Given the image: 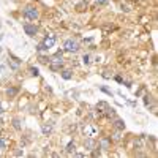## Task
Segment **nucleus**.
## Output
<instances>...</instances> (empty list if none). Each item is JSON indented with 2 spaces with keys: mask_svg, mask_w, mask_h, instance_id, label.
<instances>
[{
  "mask_svg": "<svg viewBox=\"0 0 158 158\" xmlns=\"http://www.w3.org/2000/svg\"><path fill=\"white\" fill-rule=\"evenodd\" d=\"M6 147V144H5V139L3 138H0V149H5Z\"/></svg>",
  "mask_w": 158,
  "mask_h": 158,
  "instance_id": "bb28decb",
  "label": "nucleus"
},
{
  "mask_svg": "<svg viewBox=\"0 0 158 158\" xmlns=\"http://www.w3.org/2000/svg\"><path fill=\"white\" fill-rule=\"evenodd\" d=\"M112 139L114 141H122V131H120V130H116L114 134H112Z\"/></svg>",
  "mask_w": 158,
  "mask_h": 158,
  "instance_id": "a211bd4d",
  "label": "nucleus"
},
{
  "mask_svg": "<svg viewBox=\"0 0 158 158\" xmlns=\"http://www.w3.org/2000/svg\"><path fill=\"white\" fill-rule=\"evenodd\" d=\"M38 60H40V63H44V65L49 63V57H46V55H38Z\"/></svg>",
  "mask_w": 158,
  "mask_h": 158,
  "instance_id": "aec40b11",
  "label": "nucleus"
},
{
  "mask_svg": "<svg viewBox=\"0 0 158 158\" xmlns=\"http://www.w3.org/2000/svg\"><path fill=\"white\" fill-rule=\"evenodd\" d=\"M29 73H30V76H35V78L40 76V71H38V68H36V67H30V68H29Z\"/></svg>",
  "mask_w": 158,
  "mask_h": 158,
  "instance_id": "dca6fc26",
  "label": "nucleus"
},
{
  "mask_svg": "<svg viewBox=\"0 0 158 158\" xmlns=\"http://www.w3.org/2000/svg\"><path fill=\"white\" fill-rule=\"evenodd\" d=\"M100 90L105 92V94H108L109 97H112V92H111V89H108V87H105V86H100Z\"/></svg>",
  "mask_w": 158,
  "mask_h": 158,
  "instance_id": "412c9836",
  "label": "nucleus"
},
{
  "mask_svg": "<svg viewBox=\"0 0 158 158\" xmlns=\"http://www.w3.org/2000/svg\"><path fill=\"white\" fill-rule=\"evenodd\" d=\"M112 127H114V130H120V131H123V130H125V120L119 119V117H114Z\"/></svg>",
  "mask_w": 158,
  "mask_h": 158,
  "instance_id": "423d86ee",
  "label": "nucleus"
},
{
  "mask_svg": "<svg viewBox=\"0 0 158 158\" xmlns=\"http://www.w3.org/2000/svg\"><path fill=\"white\" fill-rule=\"evenodd\" d=\"M17 94H19V87H10V89H6V95L10 97V98H14Z\"/></svg>",
  "mask_w": 158,
  "mask_h": 158,
  "instance_id": "9b49d317",
  "label": "nucleus"
},
{
  "mask_svg": "<svg viewBox=\"0 0 158 158\" xmlns=\"http://www.w3.org/2000/svg\"><path fill=\"white\" fill-rule=\"evenodd\" d=\"M24 32L29 36H35L36 32H38V27H36L35 24H24Z\"/></svg>",
  "mask_w": 158,
  "mask_h": 158,
  "instance_id": "7ed1b4c3",
  "label": "nucleus"
},
{
  "mask_svg": "<svg viewBox=\"0 0 158 158\" xmlns=\"http://www.w3.org/2000/svg\"><path fill=\"white\" fill-rule=\"evenodd\" d=\"M144 147H145V134H141L134 139V149L136 150H141Z\"/></svg>",
  "mask_w": 158,
  "mask_h": 158,
  "instance_id": "39448f33",
  "label": "nucleus"
},
{
  "mask_svg": "<svg viewBox=\"0 0 158 158\" xmlns=\"http://www.w3.org/2000/svg\"><path fill=\"white\" fill-rule=\"evenodd\" d=\"M22 17L27 21H36L40 17V13L35 6H25L22 10Z\"/></svg>",
  "mask_w": 158,
  "mask_h": 158,
  "instance_id": "f257e3e1",
  "label": "nucleus"
},
{
  "mask_svg": "<svg viewBox=\"0 0 158 158\" xmlns=\"http://www.w3.org/2000/svg\"><path fill=\"white\" fill-rule=\"evenodd\" d=\"M74 150H76V145H74V142H70L68 145H67V153H74Z\"/></svg>",
  "mask_w": 158,
  "mask_h": 158,
  "instance_id": "6ab92c4d",
  "label": "nucleus"
},
{
  "mask_svg": "<svg viewBox=\"0 0 158 158\" xmlns=\"http://www.w3.org/2000/svg\"><path fill=\"white\" fill-rule=\"evenodd\" d=\"M41 131L44 136H49L52 133V123H43L41 125Z\"/></svg>",
  "mask_w": 158,
  "mask_h": 158,
  "instance_id": "9d476101",
  "label": "nucleus"
},
{
  "mask_svg": "<svg viewBox=\"0 0 158 158\" xmlns=\"http://www.w3.org/2000/svg\"><path fill=\"white\" fill-rule=\"evenodd\" d=\"M63 51L76 54V52H79V51H81V44H79V41H78V40L70 38V40H67V41L63 43Z\"/></svg>",
  "mask_w": 158,
  "mask_h": 158,
  "instance_id": "f03ea898",
  "label": "nucleus"
},
{
  "mask_svg": "<svg viewBox=\"0 0 158 158\" xmlns=\"http://www.w3.org/2000/svg\"><path fill=\"white\" fill-rule=\"evenodd\" d=\"M114 79H116V81L119 82V84H122V81H123V78H122V76H116Z\"/></svg>",
  "mask_w": 158,
  "mask_h": 158,
  "instance_id": "cd10ccee",
  "label": "nucleus"
},
{
  "mask_svg": "<svg viewBox=\"0 0 158 158\" xmlns=\"http://www.w3.org/2000/svg\"><path fill=\"white\" fill-rule=\"evenodd\" d=\"M0 125H3V120L2 119H0Z\"/></svg>",
  "mask_w": 158,
  "mask_h": 158,
  "instance_id": "7c9ffc66",
  "label": "nucleus"
},
{
  "mask_svg": "<svg viewBox=\"0 0 158 158\" xmlns=\"http://www.w3.org/2000/svg\"><path fill=\"white\" fill-rule=\"evenodd\" d=\"M101 76H103L105 79H111V78H112V73H109V71H105L103 74H101Z\"/></svg>",
  "mask_w": 158,
  "mask_h": 158,
  "instance_id": "b1692460",
  "label": "nucleus"
},
{
  "mask_svg": "<svg viewBox=\"0 0 158 158\" xmlns=\"http://www.w3.org/2000/svg\"><path fill=\"white\" fill-rule=\"evenodd\" d=\"M22 155H24L22 149H17V150H14V156H22Z\"/></svg>",
  "mask_w": 158,
  "mask_h": 158,
  "instance_id": "393cba45",
  "label": "nucleus"
},
{
  "mask_svg": "<svg viewBox=\"0 0 158 158\" xmlns=\"http://www.w3.org/2000/svg\"><path fill=\"white\" fill-rule=\"evenodd\" d=\"M3 71V65H0V73H2Z\"/></svg>",
  "mask_w": 158,
  "mask_h": 158,
  "instance_id": "c756f323",
  "label": "nucleus"
},
{
  "mask_svg": "<svg viewBox=\"0 0 158 158\" xmlns=\"http://www.w3.org/2000/svg\"><path fill=\"white\" fill-rule=\"evenodd\" d=\"M43 43H44L46 46H48V48H52V46L55 44V36H49V38H46Z\"/></svg>",
  "mask_w": 158,
  "mask_h": 158,
  "instance_id": "4468645a",
  "label": "nucleus"
},
{
  "mask_svg": "<svg viewBox=\"0 0 158 158\" xmlns=\"http://www.w3.org/2000/svg\"><path fill=\"white\" fill-rule=\"evenodd\" d=\"M98 145L101 150H111V138H101L100 141H98Z\"/></svg>",
  "mask_w": 158,
  "mask_h": 158,
  "instance_id": "20e7f679",
  "label": "nucleus"
},
{
  "mask_svg": "<svg viewBox=\"0 0 158 158\" xmlns=\"http://www.w3.org/2000/svg\"><path fill=\"white\" fill-rule=\"evenodd\" d=\"M60 76H62L65 81H70V79H73V70L62 68V70H60Z\"/></svg>",
  "mask_w": 158,
  "mask_h": 158,
  "instance_id": "6e6552de",
  "label": "nucleus"
},
{
  "mask_svg": "<svg viewBox=\"0 0 158 158\" xmlns=\"http://www.w3.org/2000/svg\"><path fill=\"white\" fill-rule=\"evenodd\" d=\"M95 145H97V141H95L94 138H90V136H89L87 139H84V149H86V150H89V152H90Z\"/></svg>",
  "mask_w": 158,
  "mask_h": 158,
  "instance_id": "0eeeda50",
  "label": "nucleus"
},
{
  "mask_svg": "<svg viewBox=\"0 0 158 158\" xmlns=\"http://www.w3.org/2000/svg\"><path fill=\"white\" fill-rule=\"evenodd\" d=\"M82 63H84V65H89V63H90V55H89V54L82 55Z\"/></svg>",
  "mask_w": 158,
  "mask_h": 158,
  "instance_id": "4be33fe9",
  "label": "nucleus"
},
{
  "mask_svg": "<svg viewBox=\"0 0 158 158\" xmlns=\"http://www.w3.org/2000/svg\"><path fill=\"white\" fill-rule=\"evenodd\" d=\"M95 2H97L98 5H108V3H109V0H95Z\"/></svg>",
  "mask_w": 158,
  "mask_h": 158,
  "instance_id": "a878e982",
  "label": "nucleus"
},
{
  "mask_svg": "<svg viewBox=\"0 0 158 158\" xmlns=\"http://www.w3.org/2000/svg\"><path fill=\"white\" fill-rule=\"evenodd\" d=\"M8 67H10L11 70H17V68H19V63H16V62H8Z\"/></svg>",
  "mask_w": 158,
  "mask_h": 158,
  "instance_id": "5701e85b",
  "label": "nucleus"
},
{
  "mask_svg": "<svg viewBox=\"0 0 158 158\" xmlns=\"http://www.w3.org/2000/svg\"><path fill=\"white\" fill-rule=\"evenodd\" d=\"M3 112H5V109H3V106H2V105H0V116H2Z\"/></svg>",
  "mask_w": 158,
  "mask_h": 158,
  "instance_id": "c85d7f7f",
  "label": "nucleus"
},
{
  "mask_svg": "<svg viewBox=\"0 0 158 158\" xmlns=\"http://www.w3.org/2000/svg\"><path fill=\"white\" fill-rule=\"evenodd\" d=\"M48 46H46L44 43H40L38 46H36V51H38V52H48Z\"/></svg>",
  "mask_w": 158,
  "mask_h": 158,
  "instance_id": "f3484780",
  "label": "nucleus"
},
{
  "mask_svg": "<svg viewBox=\"0 0 158 158\" xmlns=\"http://www.w3.org/2000/svg\"><path fill=\"white\" fill-rule=\"evenodd\" d=\"M105 117H108V119L116 117V109H114V108H108V109L105 111Z\"/></svg>",
  "mask_w": 158,
  "mask_h": 158,
  "instance_id": "ddd939ff",
  "label": "nucleus"
},
{
  "mask_svg": "<svg viewBox=\"0 0 158 158\" xmlns=\"http://www.w3.org/2000/svg\"><path fill=\"white\" fill-rule=\"evenodd\" d=\"M48 65H49V70H52V71H60V70L63 68V63H54V62H49Z\"/></svg>",
  "mask_w": 158,
  "mask_h": 158,
  "instance_id": "f8f14e48",
  "label": "nucleus"
},
{
  "mask_svg": "<svg viewBox=\"0 0 158 158\" xmlns=\"http://www.w3.org/2000/svg\"><path fill=\"white\" fill-rule=\"evenodd\" d=\"M152 103H153V97H152V95H145V97H144V105L149 108Z\"/></svg>",
  "mask_w": 158,
  "mask_h": 158,
  "instance_id": "2eb2a0df",
  "label": "nucleus"
},
{
  "mask_svg": "<svg viewBox=\"0 0 158 158\" xmlns=\"http://www.w3.org/2000/svg\"><path fill=\"white\" fill-rule=\"evenodd\" d=\"M11 125H13V128L16 130V131H22V122H21L19 117H14L11 120Z\"/></svg>",
  "mask_w": 158,
  "mask_h": 158,
  "instance_id": "1a4fd4ad",
  "label": "nucleus"
}]
</instances>
